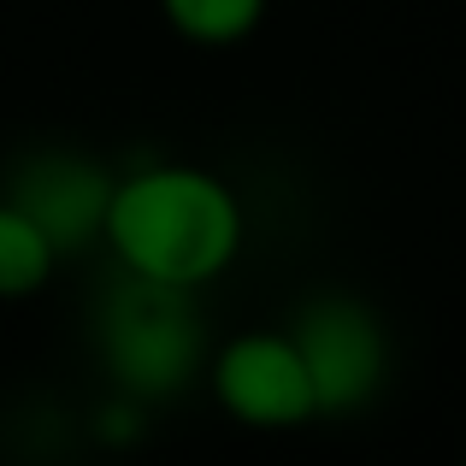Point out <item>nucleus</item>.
Listing matches in <instances>:
<instances>
[{
  "label": "nucleus",
  "instance_id": "1",
  "mask_svg": "<svg viewBox=\"0 0 466 466\" xmlns=\"http://www.w3.org/2000/svg\"><path fill=\"white\" fill-rule=\"evenodd\" d=\"M101 237L137 284L183 296L237 260L242 201L201 166H142L101 195Z\"/></svg>",
  "mask_w": 466,
  "mask_h": 466
},
{
  "label": "nucleus",
  "instance_id": "2",
  "mask_svg": "<svg viewBox=\"0 0 466 466\" xmlns=\"http://www.w3.org/2000/svg\"><path fill=\"white\" fill-rule=\"evenodd\" d=\"M213 396L248 431H296L319 420V390L289 330H242L213 360Z\"/></svg>",
  "mask_w": 466,
  "mask_h": 466
},
{
  "label": "nucleus",
  "instance_id": "3",
  "mask_svg": "<svg viewBox=\"0 0 466 466\" xmlns=\"http://www.w3.org/2000/svg\"><path fill=\"white\" fill-rule=\"evenodd\" d=\"M301 360L313 372L319 390V420H342V413L366 408L384 384V366H390V342L384 325L366 301L354 296H319L301 308V319L289 325Z\"/></svg>",
  "mask_w": 466,
  "mask_h": 466
},
{
  "label": "nucleus",
  "instance_id": "4",
  "mask_svg": "<svg viewBox=\"0 0 466 466\" xmlns=\"http://www.w3.org/2000/svg\"><path fill=\"white\" fill-rule=\"evenodd\" d=\"M59 266V237L35 207L0 201V301H18L47 289Z\"/></svg>",
  "mask_w": 466,
  "mask_h": 466
},
{
  "label": "nucleus",
  "instance_id": "5",
  "mask_svg": "<svg viewBox=\"0 0 466 466\" xmlns=\"http://www.w3.org/2000/svg\"><path fill=\"white\" fill-rule=\"evenodd\" d=\"M272 0H159V18L195 47H237L260 30Z\"/></svg>",
  "mask_w": 466,
  "mask_h": 466
},
{
  "label": "nucleus",
  "instance_id": "6",
  "mask_svg": "<svg viewBox=\"0 0 466 466\" xmlns=\"http://www.w3.org/2000/svg\"><path fill=\"white\" fill-rule=\"evenodd\" d=\"M461 466H466V461H461Z\"/></svg>",
  "mask_w": 466,
  "mask_h": 466
}]
</instances>
